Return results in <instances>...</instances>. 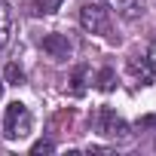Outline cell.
Segmentation results:
<instances>
[{"instance_id": "3", "label": "cell", "mask_w": 156, "mask_h": 156, "mask_svg": "<svg viewBox=\"0 0 156 156\" xmlns=\"http://www.w3.org/2000/svg\"><path fill=\"white\" fill-rule=\"evenodd\" d=\"M95 122H98V132L107 135V138H113V141H126L129 138V122L122 116H116L110 107H101L98 116H95Z\"/></svg>"}, {"instance_id": "2", "label": "cell", "mask_w": 156, "mask_h": 156, "mask_svg": "<svg viewBox=\"0 0 156 156\" xmlns=\"http://www.w3.org/2000/svg\"><path fill=\"white\" fill-rule=\"evenodd\" d=\"M80 25H83L89 34H107V31H110L107 6L98 3V0H83V3H80Z\"/></svg>"}, {"instance_id": "4", "label": "cell", "mask_w": 156, "mask_h": 156, "mask_svg": "<svg viewBox=\"0 0 156 156\" xmlns=\"http://www.w3.org/2000/svg\"><path fill=\"white\" fill-rule=\"evenodd\" d=\"M70 40H67V34H46L43 37V52L49 55V58H55V61H67L70 58Z\"/></svg>"}, {"instance_id": "6", "label": "cell", "mask_w": 156, "mask_h": 156, "mask_svg": "<svg viewBox=\"0 0 156 156\" xmlns=\"http://www.w3.org/2000/svg\"><path fill=\"white\" fill-rule=\"evenodd\" d=\"M107 9H113L122 19H135L141 12V3H138V0H107Z\"/></svg>"}, {"instance_id": "12", "label": "cell", "mask_w": 156, "mask_h": 156, "mask_svg": "<svg viewBox=\"0 0 156 156\" xmlns=\"http://www.w3.org/2000/svg\"><path fill=\"white\" fill-rule=\"evenodd\" d=\"M58 6H61V0H37V12H46V16L55 12Z\"/></svg>"}, {"instance_id": "13", "label": "cell", "mask_w": 156, "mask_h": 156, "mask_svg": "<svg viewBox=\"0 0 156 156\" xmlns=\"http://www.w3.org/2000/svg\"><path fill=\"white\" fill-rule=\"evenodd\" d=\"M150 61H153V67H156V43H153V49H150V55H147Z\"/></svg>"}, {"instance_id": "7", "label": "cell", "mask_w": 156, "mask_h": 156, "mask_svg": "<svg viewBox=\"0 0 156 156\" xmlns=\"http://www.w3.org/2000/svg\"><path fill=\"white\" fill-rule=\"evenodd\" d=\"M89 83H92V73H89V67H83V64H80V67L73 70V76H70V89H73L76 95H83Z\"/></svg>"}, {"instance_id": "11", "label": "cell", "mask_w": 156, "mask_h": 156, "mask_svg": "<svg viewBox=\"0 0 156 156\" xmlns=\"http://www.w3.org/2000/svg\"><path fill=\"white\" fill-rule=\"evenodd\" d=\"M31 153H34V156H43V153H55V144H52V141H37V144L31 147Z\"/></svg>"}, {"instance_id": "1", "label": "cell", "mask_w": 156, "mask_h": 156, "mask_svg": "<svg viewBox=\"0 0 156 156\" xmlns=\"http://www.w3.org/2000/svg\"><path fill=\"white\" fill-rule=\"evenodd\" d=\"M31 126H34L31 110H28L22 101H12V104L6 107V113H3V135H6L9 141H22V138L31 135Z\"/></svg>"}, {"instance_id": "8", "label": "cell", "mask_w": 156, "mask_h": 156, "mask_svg": "<svg viewBox=\"0 0 156 156\" xmlns=\"http://www.w3.org/2000/svg\"><path fill=\"white\" fill-rule=\"evenodd\" d=\"M9 25H12V12L6 6V0H0V46L9 40Z\"/></svg>"}, {"instance_id": "10", "label": "cell", "mask_w": 156, "mask_h": 156, "mask_svg": "<svg viewBox=\"0 0 156 156\" xmlns=\"http://www.w3.org/2000/svg\"><path fill=\"white\" fill-rule=\"evenodd\" d=\"M116 86V73H113V67H104L101 73H98V89L101 92H110Z\"/></svg>"}, {"instance_id": "14", "label": "cell", "mask_w": 156, "mask_h": 156, "mask_svg": "<svg viewBox=\"0 0 156 156\" xmlns=\"http://www.w3.org/2000/svg\"><path fill=\"white\" fill-rule=\"evenodd\" d=\"M0 95H3V83H0Z\"/></svg>"}, {"instance_id": "9", "label": "cell", "mask_w": 156, "mask_h": 156, "mask_svg": "<svg viewBox=\"0 0 156 156\" xmlns=\"http://www.w3.org/2000/svg\"><path fill=\"white\" fill-rule=\"evenodd\" d=\"M3 76H6V83H9V86H22V83H25V70H22L19 64H6Z\"/></svg>"}, {"instance_id": "5", "label": "cell", "mask_w": 156, "mask_h": 156, "mask_svg": "<svg viewBox=\"0 0 156 156\" xmlns=\"http://www.w3.org/2000/svg\"><path fill=\"white\" fill-rule=\"evenodd\" d=\"M129 70H132L135 80H141L144 86L153 83V76H156V67H153L150 58H129Z\"/></svg>"}]
</instances>
